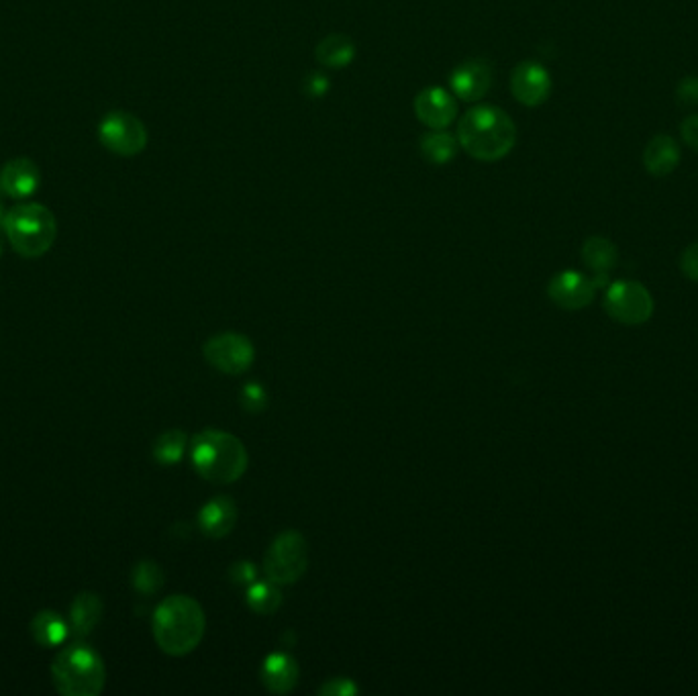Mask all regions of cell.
<instances>
[{
    "label": "cell",
    "instance_id": "25",
    "mask_svg": "<svg viewBox=\"0 0 698 696\" xmlns=\"http://www.w3.org/2000/svg\"><path fill=\"white\" fill-rule=\"evenodd\" d=\"M164 584V572L156 562H141L133 570V586L141 594H156Z\"/></svg>",
    "mask_w": 698,
    "mask_h": 696
},
{
    "label": "cell",
    "instance_id": "21",
    "mask_svg": "<svg viewBox=\"0 0 698 696\" xmlns=\"http://www.w3.org/2000/svg\"><path fill=\"white\" fill-rule=\"evenodd\" d=\"M68 623L56 611H43L31 621V633L43 648H56L68 637Z\"/></svg>",
    "mask_w": 698,
    "mask_h": 696
},
{
    "label": "cell",
    "instance_id": "13",
    "mask_svg": "<svg viewBox=\"0 0 698 696\" xmlns=\"http://www.w3.org/2000/svg\"><path fill=\"white\" fill-rule=\"evenodd\" d=\"M492 86V68L486 60H466L450 74L452 94L464 103H478Z\"/></svg>",
    "mask_w": 698,
    "mask_h": 696
},
{
    "label": "cell",
    "instance_id": "22",
    "mask_svg": "<svg viewBox=\"0 0 698 696\" xmlns=\"http://www.w3.org/2000/svg\"><path fill=\"white\" fill-rule=\"evenodd\" d=\"M101 615H103V603L96 594H90V592L78 594L70 611L74 633L88 635L94 629V625L101 621Z\"/></svg>",
    "mask_w": 698,
    "mask_h": 696
},
{
    "label": "cell",
    "instance_id": "8",
    "mask_svg": "<svg viewBox=\"0 0 698 696\" xmlns=\"http://www.w3.org/2000/svg\"><path fill=\"white\" fill-rule=\"evenodd\" d=\"M98 139H101L109 152L131 158L145 149L147 129L135 115L111 113L98 125Z\"/></svg>",
    "mask_w": 698,
    "mask_h": 696
},
{
    "label": "cell",
    "instance_id": "20",
    "mask_svg": "<svg viewBox=\"0 0 698 696\" xmlns=\"http://www.w3.org/2000/svg\"><path fill=\"white\" fill-rule=\"evenodd\" d=\"M582 262L592 270V274H611L619 262L617 245L601 235L588 237L582 245Z\"/></svg>",
    "mask_w": 698,
    "mask_h": 696
},
{
    "label": "cell",
    "instance_id": "5",
    "mask_svg": "<svg viewBox=\"0 0 698 696\" xmlns=\"http://www.w3.org/2000/svg\"><path fill=\"white\" fill-rule=\"evenodd\" d=\"M13 250L23 258H41L56 241L58 225L54 213L43 205H19L3 219Z\"/></svg>",
    "mask_w": 698,
    "mask_h": 696
},
{
    "label": "cell",
    "instance_id": "6",
    "mask_svg": "<svg viewBox=\"0 0 698 696\" xmlns=\"http://www.w3.org/2000/svg\"><path fill=\"white\" fill-rule=\"evenodd\" d=\"M309 568V545L298 531H286L274 539L264 560L268 580L290 586L301 580Z\"/></svg>",
    "mask_w": 698,
    "mask_h": 696
},
{
    "label": "cell",
    "instance_id": "26",
    "mask_svg": "<svg viewBox=\"0 0 698 696\" xmlns=\"http://www.w3.org/2000/svg\"><path fill=\"white\" fill-rule=\"evenodd\" d=\"M241 407L247 413H260L268 407V394L262 388V384H258V382L245 384V388L241 392Z\"/></svg>",
    "mask_w": 698,
    "mask_h": 696
},
{
    "label": "cell",
    "instance_id": "32",
    "mask_svg": "<svg viewBox=\"0 0 698 696\" xmlns=\"http://www.w3.org/2000/svg\"><path fill=\"white\" fill-rule=\"evenodd\" d=\"M229 576L237 584H254L256 582V568H254V564H249V562H239V564L231 566Z\"/></svg>",
    "mask_w": 698,
    "mask_h": 696
},
{
    "label": "cell",
    "instance_id": "30",
    "mask_svg": "<svg viewBox=\"0 0 698 696\" xmlns=\"http://www.w3.org/2000/svg\"><path fill=\"white\" fill-rule=\"evenodd\" d=\"M680 268L686 278H690L692 282H698V243H690L682 252Z\"/></svg>",
    "mask_w": 698,
    "mask_h": 696
},
{
    "label": "cell",
    "instance_id": "7",
    "mask_svg": "<svg viewBox=\"0 0 698 696\" xmlns=\"http://www.w3.org/2000/svg\"><path fill=\"white\" fill-rule=\"evenodd\" d=\"M605 311L623 325H643L654 315V296L637 280H617L607 286Z\"/></svg>",
    "mask_w": 698,
    "mask_h": 696
},
{
    "label": "cell",
    "instance_id": "19",
    "mask_svg": "<svg viewBox=\"0 0 698 696\" xmlns=\"http://www.w3.org/2000/svg\"><path fill=\"white\" fill-rule=\"evenodd\" d=\"M419 149H421V156L425 158L427 164L445 166L458 156L460 141H458V137L450 135L445 129H431L429 133L421 135Z\"/></svg>",
    "mask_w": 698,
    "mask_h": 696
},
{
    "label": "cell",
    "instance_id": "17",
    "mask_svg": "<svg viewBox=\"0 0 698 696\" xmlns=\"http://www.w3.org/2000/svg\"><path fill=\"white\" fill-rule=\"evenodd\" d=\"M315 58L325 68L343 70L356 60V43L343 33L325 35L315 47Z\"/></svg>",
    "mask_w": 698,
    "mask_h": 696
},
{
    "label": "cell",
    "instance_id": "29",
    "mask_svg": "<svg viewBox=\"0 0 698 696\" xmlns=\"http://www.w3.org/2000/svg\"><path fill=\"white\" fill-rule=\"evenodd\" d=\"M356 692H358V686L347 678L329 680L319 688V694H325V696H352Z\"/></svg>",
    "mask_w": 698,
    "mask_h": 696
},
{
    "label": "cell",
    "instance_id": "3",
    "mask_svg": "<svg viewBox=\"0 0 698 696\" xmlns=\"http://www.w3.org/2000/svg\"><path fill=\"white\" fill-rule=\"evenodd\" d=\"M192 464L205 480L231 484L247 470V452L243 443L221 429H207L192 441Z\"/></svg>",
    "mask_w": 698,
    "mask_h": 696
},
{
    "label": "cell",
    "instance_id": "2",
    "mask_svg": "<svg viewBox=\"0 0 698 696\" xmlns=\"http://www.w3.org/2000/svg\"><path fill=\"white\" fill-rule=\"evenodd\" d=\"M205 611L190 596H170L154 615V637L168 656H186L205 637Z\"/></svg>",
    "mask_w": 698,
    "mask_h": 696
},
{
    "label": "cell",
    "instance_id": "24",
    "mask_svg": "<svg viewBox=\"0 0 698 696\" xmlns=\"http://www.w3.org/2000/svg\"><path fill=\"white\" fill-rule=\"evenodd\" d=\"M184 447H186L184 431L172 429V431H166L158 437V441L154 445V456L160 464L172 466V464L180 462V458L184 454Z\"/></svg>",
    "mask_w": 698,
    "mask_h": 696
},
{
    "label": "cell",
    "instance_id": "15",
    "mask_svg": "<svg viewBox=\"0 0 698 696\" xmlns=\"http://www.w3.org/2000/svg\"><path fill=\"white\" fill-rule=\"evenodd\" d=\"M41 182L39 168L35 162L27 158H19L9 162L3 172H0V188H3L11 198H29L37 192Z\"/></svg>",
    "mask_w": 698,
    "mask_h": 696
},
{
    "label": "cell",
    "instance_id": "4",
    "mask_svg": "<svg viewBox=\"0 0 698 696\" xmlns=\"http://www.w3.org/2000/svg\"><path fill=\"white\" fill-rule=\"evenodd\" d=\"M52 678L60 694L96 696L105 686V664L94 650L84 643L62 650L52 664Z\"/></svg>",
    "mask_w": 698,
    "mask_h": 696
},
{
    "label": "cell",
    "instance_id": "23",
    "mask_svg": "<svg viewBox=\"0 0 698 696\" xmlns=\"http://www.w3.org/2000/svg\"><path fill=\"white\" fill-rule=\"evenodd\" d=\"M247 605L258 615H274L282 605V594L278 590V584H274L272 580L249 584Z\"/></svg>",
    "mask_w": 698,
    "mask_h": 696
},
{
    "label": "cell",
    "instance_id": "9",
    "mask_svg": "<svg viewBox=\"0 0 698 696\" xmlns=\"http://www.w3.org/2000/svg\"><path fill=\"white\" fill-rule=\"evenodd\" d=\"M203 354L213 368L229 376L243 374L256 358L254 343L239 333H221L211 337L203 347Z\"/></svg>",
    "mask_w": 698,
    "mask_h": 696
},
{
    "label": "cell",
    "instance_id": "18",
    "mask_svg": "<svg viewBox=\"0 0 698 696\" xmlns=\"http://www.w3.org/2000/svg\"><path fill=\"white\" fill-rule=\"evenodd\" d=\"M262 682L274 694H288L298 682V666L288 654H272L264 660Z\"/></svg>",
    "mask_w": 698,
    "mask_h": 696
},
{
    "label": "cell",
    "instance_id": "16",
    "mask_svg": "<svg viewBox=\"0 0 698 696\" xmlns=\"http://www.w3.org/2000/svg\"><path fill=\"white\" fill-rule=\"evenodd\" d=\"M198 521H201V529L209 537H225L231 533V529L237 523V507L229 496H217V499L209 501L201 513H198Z\"/></svg>",
    "mask_w": 698,
    "mask_h": 696
},
{
    "label": "cell",
    "instance_id": "27",
    "mask_svg": "<svg viewBox=\"0 0 698 696\" xmlns=\"http://www.w3.org/2000/svg\"><path fill=\"white\" fill-rule=\"evenodd\" d=\"M676 101L680 107L698 105V76H686L676 86Z\"/></svg>",
    "mask_w": 698,
    "mask_h": 696
},
{
    "label": "cell",
    "instance_id": "12",
    "mask_svg": "<svg viewBox=\"0 0 698 696\" xmlns=\"http://www.w3.org/2000/svg\"><path fill=\"white\" fill-rule=\"evenodd\" d=\"M596 286L592 282V276H584L576 270H566L554 276L547 284V294L552 301L566 311H580L588 307L594 301Z\"/></svg>",
    "mask_w": 698,
    "mask_h": 696
},
{
    "label": "cell",
    "instance_id": "33",
    "mask_svg": "<svg viewBox=\"0 0 698 696\" xmlns=\"http://www.w3.org/2000/svg\"><path fill=\"white\" fill-rule=\"evenodd\" d=\"M5 219V207H3V201H0V223H3Z\"/></svg>",
    "mask_w": 698,
    "mask_h": 696
},
{
    "label": "cell",
    "instance_id": "34",
    "mask_svg": "<svg viewBox=\"0 0 698 696\" xmlns=\"http://www.w3.org/2000/svg\"><path fill=\"white\" fill-rule=\"evenodd\" d=\"M0 252H3V250H0Z\"/></svg>",
    "mask_w": 698,
    "mask_h": 696
},
{
    "label": "cell",
    "instance_id": "31",
    "mask_svg": "<svg viewBox=\"0 0 698 696\" xmlns=\"http://www.w3.org/2000/svg\"><path fill=\"white\" fill-rule=\"evenodd\" d=\"M680 135H682L684 143L698 154V113L686 117L680 123Z\"/></svg>",
    "mask_w": 698,
    "mask_h": 696
},
{
    "label": "cell",
    "instance_id": "14",
    "mask_svg": "<svg viewBox=\"0 0 698 696\" xmlns=\"http://www.w3.org/2000/svg\"><path fill=\"white\" fill-rule=\"evenodd\" d=\"M680 158H682L680 145L676 143L674 137L666 133L654 135L643 149L645 172L654 178H664L672 174L678 168Z\"/></svg>",
    "mask_w": 698,
    "mask_h": 696
},
{
    "label": "cell",
    "instance_id": "28",
    "mask_svg": "<svg viewBox=\"0 0 698 696\" xmlns=\"http://www.w3.org/2000/svg\"><path fill=\"white\" fill-rule=\"evenodd\" d=\"M329 90V80L323 72H309L303 80V92L305 96L313 98V101H319Z\"/></svg>",
    "mask_w": 698,
    "mask_h": 696
},
{
    "label": "cell",
    "instance_id": "11",
    "mask_svg": "<svg viewBox=\"0 0 698 696\" xmlns=\"http://www.w3.org/2000/svg\"><path fill=\"white\" fill-rule=\"evenodd\" d=\"M415 115L429 129L450 127L458 117L456 96L441 86H427L415 96Z\"/></svg>",
    "mask_w": 698,
    "mask_h": 696
},
{
    "label": "cell",
    "instance_id": "1",
    "mask_svg": "<svg viewBox=\"0 0 698 696\" xmlns=\"http://www.w3.org/2000/svg\"><path fill=\"white\" fill-rule=\"evenodd\" d=\"M458 141L468 156L480 162L507 158L517 143L515 121L498 107L478 105L458 125Z\"/></svg>",
    "mask_w": 698,
    "mask_h": 696
},
{
    "label": "cell",
    "instance_id": "10",
    "mask_svg": "<svg viewBox=\"0 0 698 696\" xmlns=\"http://www.w3.org/2000/svg\"><path fill=\"white\" fill-rule=\"evenodd\" d=\"M552 88V76L539 62H521L511 74V92L523 107H541L550 98Z\"/></svg>",
    "mask_w": 698,
    "mask_h": 696
}]
</instances>
